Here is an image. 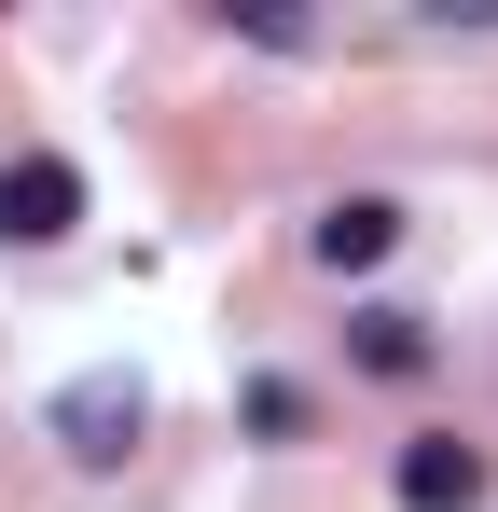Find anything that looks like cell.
<instances>
[{
	"label": "cell",
	"instance_id": "1",
	"mask_svg": "<svg viewBox=\"0 0 498 512\" xmlns=\"http://www.w3.org/2000/svg\"><path fill=\"white\" fill-rule=\"evenodd\" d=\"M83 222V167L70 153H0V250H56Z\"/></svg>",
	"mask_w": 498,
	"mask_h": 512
},
{
	"label": "cell",
	"instance_id": "2",
	"mask_svg": "<svg viewBox=\"0 0 498 512\" xmlns=\"http://www.w3.org/2000/svg\"><path fill=\"white\" fill-rule=\"evenodd\" d=\"M139 416H153V402H139V374H83V388H56V443H70L83 471H111V457L139 443Z\"/></svg>",
	"mask_w": 498,
	"mask_h": 512
},
{
	"label": "cell",
	"instance_id": "3",
	"mask_svg": "<svg viewBox=\"0 0 498 512\" xmlns=\"http://www.w3.org/2000/svg\"><path fill=\"white\" fill-rule=\"evenodd\" d=\"M305 250H319L332 277H374V263L402 250V208H388V194H332V208H319V236H305Z\"/></svg>",
	"mask_w": 498,
	"mask_h": 512
},
{
	"label": "cell",
	"instance_id": "4",
	"mask_svg": "<svg viewBox=\"0 0 498 512\" xmlns=\"http://www.w3.org/2000/svg\"><path fill=\"white\" fill-rule=\"evenodd\" d=\"M388 485H402V512H471V499H485V457L429 429V443H402V471H388Z\"/></svg>",
	"mask_w": 498,
	"mask_h": 512
},
{
	"label": "cell",
	"instance_id": "5",
	"mask_svg": "<svg viewBox=\"0 0 498 512\" xmlns=\"http://www.w3.org/2000/svg\"><path fill=\"white\" fill-rule=\"evenodd\" d=\"M346 346H360V374H388V388H402V374H429V319H402V305H360V319H346Z\"/></svg>",
	"mask_w": 498,
	"mask_h": 512
},
{
	"label": "cell",
	"instance_id": "6",
	"mask_svg": "<svg viewBox=\"0 0 498 512\" xmlns=\"http://www.w3.org/2000/svg\"><path fill=\"white\" fill-rule=\"evenodd\" d=\"M249 429L291 443V429H305V388H291V374H249Z\"/></svg>",
	"mask_w": 498,
	"mask_h": 512
}]
</instances>
